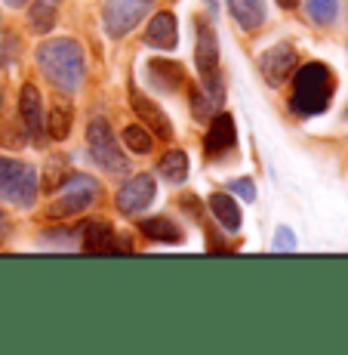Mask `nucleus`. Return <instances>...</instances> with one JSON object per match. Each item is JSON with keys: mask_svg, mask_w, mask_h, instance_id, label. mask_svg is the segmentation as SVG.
I'll use <instances>...</instances> for the list:
<instances>
[{"mask_svg": "<svg viewBox=\"0 0 348 355\" xmlns=\"http://www.w3.org/2000/svg\"><path fill=\"white\" fill-rule=\"evenodd\" d=\"M37 65L56 90L74 93L84 84V50L71 37H53L37 46Z\"/></svg>", "mask_w": 348, "mask_h": 355, "instance_id": "1", "label": "nucleus"}, {"mask_svg": "<svg viewBox=\"0 0 348 355\" xmlns=\"http://www.w3.org/2000/svg\"><path fill=\"white\" fill-rule=\"evenodd\" d=\"M293 78V93H290V108L302 118L320 114L330 108V99L336 93V74L324 62H309L290 74Z\"/></svg>", "mask_w": 348, "mask_h": 355, "instance_id": "2", "label": "nucleus"}, {"mask_svg": "<svg viewBox=\"0 0 348 355\" xmlns=\"http://www.w3.org/2000/svg\"><path fill=\"white\" fill-rule=\"evenodd\" d=\"M194 31H197L194 62H197V74H201V90L216 105H222L225 87H222V65H219V40H216V31L207 19H194Z\"/></svg>", "mask_w": 348, "mask_h": 355, "instance_id": "3", "label": "nucleus"}, {"mask_svg": "<svg viewBox=\"0 0 348 355\" xmlns=\"http://www.w3.org/2000/svg\"><path fill=\"white\" fill-rule=\"evenodd\" d=\"M0 198L12 207H31L37 198V173L31 164L0 158Z\"/></svg>", "mask_w": 348, "mask_h": 355, "instance_id": "4", "label": "nucleus"}, {"mask_svg": "<svg viewBox=\"0 0 348 355\" xmlns=\"http://www.w3.org/2000/svg\"><path fill=\"white\" fill-rule=\"evenodd\" d=\"M86 146H90L93 161L99 164L105 173L120 176L129 170V158L120 152L118 139H114V133H111V124H108L105 118H99V114L90 118V124H86Z\"/></svg>", "mask_w": 348, "mask_h": 355, "instance_id": "5", "label": "nucleus"}, {"mask_svg": "<svg viewBox=\"0 0 348 355\" xmlns=\"http://www.w3.org/2000/svg\"><path fill=\"white\" fill-rule=\"evenodd\" d=\"M59 198L50 204V214L53 216H71V214H80L86 210L90 204L99 198V182L86 173H74V176H65L59 182Z\"/></svg>", "mask_w": 348, "mask_h": 355, "instance_id": "6", "label": "nucleus"}, {"mask_svg": "<svg viewBox=\"0 0 348 355\" xmlns=\"http://www.w3.org/2000/svg\"><path fill=\"white\" fill-rule=\"evenodd\" d=\"M148 6H152V0H105L102 22H105L111 37H124L127 31H133L145 19Z\"/></svg>", "mask_w": 348, "mask_h": 355, "instance_id": "7", "label": "nucleus"}, {"mask_svg": "<svg viewBox=\"0 0 348 355\" xmlns=\"http://www.w3.org/2000/svg\"><path fill=\"white\" fill-rule=\"evenodd\" d=\"M129 238H120L111 223L93 220L80 226V250L86 254H129Z\"/></svg>", "mask_w": 348, "mask_h": 355, "instance_id": "8", "label": "nucleus"}, {"mask_svg": "<svg viewBox=\"0 0 348 355\" xmlns=\"http://www.w3.org/2000/svg\"><path fill=\"white\" fill-rule=\"evenodd\" d=\"M154 195H158V182L152 180V173H139V176L127 180L124 186L118 189V195H114V204H118L120 214L133 216V214H142L145 207H152Z\"/></svg>", "mask_w": 348, "mask_h": 355, "instance_id": "9", "label": "nucleus"}, {"mask_svg": "<svg viewBox=\"0 0 348 355\" xmlns=\"http://www.w3.org/2000/svg\"><path fill=\"white\" fill-rule=\"evenodd\" d=\"M19 118H22V130L34 146H44V102L34 84H25L19 93Z\"/></svg>", "mask_w": 348, "mask_h": 355, "instance_id": "10", "label": "nucleus"}, {"mask_svg": "<svg viewBox=\"0 0 348 355\" xmlns=\"http://www.w3.org/2000/svg\"><path fill=\"white\" fill-rule=\"evenodd\" d=\"M259 68H262V78L268 80L271 87H281L284 80L296 71V50H293L290 44H275L259 59Z\"/></svg>", "mask_w": 348, "mask_h": 355, "instance_id": "11", "label": "nucleus"}, {"mask_svg": "<svg viewBox=\"0 0 348 355\" xmlns=\"http://www.w3.org/2000/svg\"><path fill=\"white\" fill-rule=\"evenodd\" d=\"M235 139H237L235 118H231V114H225V112H219V114H213L207 136H203V152H207L210 158L225 155L228 148H235Z\"/></svg>", "mask_w": 348, "mask_h": 355, "instance_id": "12", "label": "nucleus"}, {"mask_svg": "<svg viewBox=\"0 0 348 355\" xmlns=\"http://www.w3.org/2000/svg\"><path fill=\"white\" fill-rule=\"evenodd\" d=\"M129 102H133V112L142 118V124L152 130L154 136H161V139H170V136H173V124H170V118L163 114V108L158 105V102L142 96L139 90L129 93Z\"/></svg>", "mask_w": 348, "mask_h": 355, "instance_id": "13", "label": "nucleus"}, {"mask_svg": "<svg viewBox=\"0 0 348 355\" xmlns=\"http://www.w3.org/2000/svg\"><path fill=\"white\" fill-rule=\"evenodd\" d=\"M148 80L158 93H176L182 84H185V68L173 59H152L145 68Z\"/></svg>", "mask_w": 348, "mask_h": 355, "instance_id": "14", "label": "nucleus"}, {"mask_svg": "<svg viewBox=\"0 0 348 355\" xmlns=\"http://www.w3.org/2000/svg\"><path fill=\"white\" fill-rule=\"evenodd\" d=\"M145 44L154 46V50H173L179 44V25H176V16L173 12H158V16L148 22V31H145Z\"/></svg>", "mask_w": 348, "mask_h": 355, "instance_id": "15", "label": "nucleus"}, {"mask_svg": "<svg viewBox=\"0 0 348 355\" xmlns=\"http://www.w3.org/2000/svg\"><path fill=\"white\" fill-rule=\"evenodd\" d=\"M225 3H228V12L244 31H256L268 16L265 0H225Z\"/></svg>", "mask_w": 348, "mask_h": 355, "instance_id": "16", "label": "nucleus"}, {"mask_svg": "<svg viewBox=\"0 0 348 355\" xmlns=\"http://www.w3.org/2000/svg\"><path fill=\"white\" fill-rule=\"evenodd\" d=\"M210 214L216 216V223L225 229V232H237L241 229V223H244V216H241V207L235 204V198H228L225 192H216V195H210Z\"/></svg>", "mask_w": 348, "mask_h": 355, "instance_id": "17", "label": "nucleus"}, {"mask_svg": "<svg viewBox=\"0 0 348 355\" xmlns=\"http://www.w3.org/2000/svg\"><path fill=\"white\" fill-rule=\"evenodd\" d=\"M142 232H145L148 238H154V241H167V244L182 241L179 226H176L173 220H167V216H152V220H145L142 223Z\"/></svg>", "mask_w": 348, "mask_h": 355, "instance_id": "18", "label": "nucleus"}, {"mask_svg": "<svg viewBox=\"0 0 348 355\" xmlns=\"http://www.w3.org/2000/svg\"><path fill=\"white\" fill-rule=\"evenodd\" d=\"M158 170H161L163 180H170L173 186H176V182H185V176H188V158H185V152H167L161 158Z\"/></svg>", "mask_w": 348, "mask_h": 355, "instance_id": "19", "label": "nucleus"}, {"mask_svg": "<svg viewBox=\"0 0 348 355\" xmlns=\"http://www.w3.org/2000/svg\"><path fill=\"white\" fill-rule=\"evenodd\" d=\"M46 130H50L53 139H65V136L71 133V105H53Z\"/></svg>", "mask_w": 348, "mask_h": 355, "instance_id": "20", "label": "nucleus"}, {"mask_svg": "<svg viewBox=\"0 0 348 355\" xmlns=\"http://www.w3.org/2000/svg\"><path fill=\"white\" fill-rule=\"evenodd\" d=\"M339 16V0H309V19L315 25H333Z\"/></svg>", "mask_w": 348, "mask_h": 355, "instance_id": "21", "label": "nucleus"}, {"mask_svg": "<svg viewBox=\"0 0 348 355\" xmlns=\"http://www.w3.org/2000/svg\"><path fill=\"white\" fill-rule=\"evenodd\" d=\"M28 22L37 34H46L53 25H56V10H53L50 3H34L28 10Z\"/></svg>", "mask_w": 348, "mask_h": 355, "instance_id": "22", "label": "nucleus"}, {"mask_svg": "<svg viewBox=\"0 0 348 355\" xmlns=\"http://www.w3.org/2000/svg\"><path fill=\"white\" fill-rule=\"evenodd\" d=\"M124 142H127V148L129 152H136V155H148L152 152V133H148L145 127H127L124 130Z\"/></svg>", "mask_w": 348, "mask_h": 355, "instance_id": "23", "label": "nucleus"}, {"mask_svg": "<svg viewBox=\"0 0 348 355\" xmlns=\"http://www.w3.org/2000/svg\"><path fill=\"white\" fill-rule=\"evenodd\" d=\"M191 108H194V118L197 121H207L210 114H213V108H219V105H216V102L210 99L203 90H194V93H191Z\"/></svg>", "mask_w": 348, "mask_h": 355, "instance_id": "24", "label": "nucleus"}, {"mask_svg": "<svg viewBox=\"0 0 348 355\" xmlns=\"http://www.w3.org/2000/svg\"><path fill=\"white\" fill-rule=\"evenodd\" d=\"M16 53H19L16 37H12L10 31H3V40H0V65H12V59H16Z\"/></svg>", "mask_w": 348, "mask_h": 355, "instance_id": "25", "label": "nucleus"}, {"mask_svg": "<svg viewBox=\"0 0 348 355\" xmlns=\"http://www.w3.org/2000/svg\"><path fill=\"white\" fill-rule=\"evenodd\" d=\"M231 192L241 195L244 201H253V198H256V186H253V180H235V182H231Z\"/></svg>", "mask_w": 348, "mask_h": 355, "instance_id": "26", "label": "nucleus"}, {"mask_svg": "<svg viewBox=\"0 0 348 355\" xmlns=\"http://www.w3.org/2000/svg\"><path fill=\"white\" fill-rule=\"evenodd\" d=\"M296 248V241H293V232L286 229V226H281L277 229V238H275V250H293Z\"/></svg>", "mask_w": 348, "mask_h": 355, "instance_id": "27", "label": "nucleus"}, {"mask_svg": "<svg viewBox=\"0 0 348 355\" xmlns=\"http://www.w3.org/2000/svg\"><path fill=\"white\" fill-rule=\"evenodd\" d=\"M277 6H281V10H296L299 0H277Z\"/></svg>", "mask_w": 348, "mask_h": 355, "instance_id": "28", "label": "nucleus"}, {"mask_svg": "<svg viewBox=\"0 0 348 355\" xmlns=\"http://www.w3.org/2000/svg\"><path fill=\"white\" fill-rule=\"evenodd\" d=\"M6 3H10V6H22L25 0H6Z\"/></svg>", "mask_w": 348, "mask_h": 355, "instance_id": "29", "label": "nucleus"}, {"mask_svg": "<svg viewBox=\"0 0 348 355\" xmlns=\"http://www.w3.org/2000/svg\"><path fill=\"white\" fill-rule=\"evenodd\" d=\"M203 3H207V6H210V10H216V0H203Z\"/></svg>", "mask_w": 348, "mask_h": 355, "instance_id": "30", "label": "nucleus"}, {"mask_svg": "<svg viewBox=\"0 0 348 355\" xmlns=\"http://www.w3.org/2000/svg\"><path fill=\"white\" fill-rule=\"evenodd\" d=\"M0 112H3V90H0Z\"/></svg>", "mask_w": 348, "mask_h": 355, "instance_id": "31", "label": "nucleus"}, {"mask_svg": "<svg viewBox=\"0 0 348 355\" xmlns=\"http://www.w3.org/2000/svg\"><path fill=\"white\" fill-rule=\"evenodd\" d=\"M6 226V223H3V214H0V229H3Z\"/></svg>", "mask_w": 348, "mask_h": 355, "instance_id": "32", "label": "nucleus"}]
</instances>
